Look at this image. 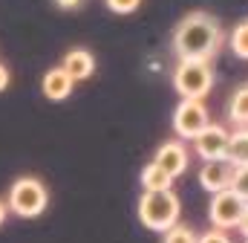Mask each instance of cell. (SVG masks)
Returning a JSON list of instances; mask_svg holds the SVG:
<instances>
[{
    "label": "cell",
    "mask_w": 248,
    "mask_h": 243,
    "mask_svg": "<svg viewBox=\"0 0 248 243\" xmlns=\"http://www.w3.org/2000/svg\"><path fill=\"white\" fill-rule=\"evenodd\" d=\"M222 26L208 12H190L173 29V52L179 61H211L219 52Z\"/></svg>",
    "instance_id": "cell-1"
},
{
    "label": "cell",
    "mask_w": 248,
    "mask_h": 243,
    "mask_svg": "<svg viewBox=\"0 0 248 243\" xmlns=\"http://www.w3.org/2000/svg\"><path fill=\"white\" fill-rule=\"evenodd\" d=\"M179 214H182V203L173 194V188H168V191H144L139 197V220L150 232L165 235L168 229H173L179 223Z\"/></svg>",
    "instance_id": "cell-2"
},
{
    "label": "cell",
    "mask_w": 248,
    "mask_h": 243,
    "mask_svg": "<svg viewBox=\"0 0 248 243\" xmlns=\"http://www.w3.org/2000/svg\"><path fill=\"white\" fill-rule=\"evenodd\" d=\"M6 206L17 217H38L49 206V191H46V185L38 177H20V180L12 182Z\"/></svg>",
    "instance_id": "cell-3"
},
{
    "label": "cell",
    "mask_w": 248,
    "mask_h": 243,
    "mask_svg": "<svg viewBox=\"0 0 248 243\" xmlns=\"http://www.w3.org/2000/svg\"><path fill=\"white\" fill-rule=\"evenodd\" d=\"M173 87L182 99H205L214 87L211 61H179L173 69Z\"/></svg>",
    "instance_id": "cell-4"
},
{
    "label": "cell",
    "mask_w": 248,
    "mask_h": 243,
    "mask_svg": "<svg viewBox=\"0 0 248 243\" xmlns=\"http://www.w3.org/2000/svg\"><path fill=\"white\" fill-rule=\"evenodd\" d=\"M246 206H248V203L243 200V197H237L231 188H225V191H219V194H214V197H211L208 220H211V226H214V229H222V232L237 229V226H240V220H243Z\"/></svg>",
    "instance_id": "cell-5"
},
{
    "label": "cell",
    "mask_w": 248,
    "mask_h": 243,
    "mask_svg": "<svg viewBox=\"0 0 248 243\" xmlns=\"http://www.w3.org/2000/svg\"><path fill=\"white\" fill-rule=\"evenodd\" d=\"M208 124H211L208 107L199 99H182L179 107L173 110V130H176L179 139H190L193 142Z\"/></svg>",
    "instance_id": "cell-6"
},
{
    "label": "cell",
    "mask_w": 248,
    "mask_h": 243,
    "mask_svg": "<svg viewBox=\"0 0 248 243\" xmlns=\"http://www.w3.org/2000/svg\"><path fill=\"white\" fill-rule=\"evenodd\" d=\"M228 139H231V133H228L222 124H208V127L193 139V151H196V156L205 159V162H211V159H225Z\"/></svg>",
    "instance_id": "cell-7"
},
{
    "label": "cell",
    "mask_w": 248,
    "mask_h": 243,
    "mask_svg": "<svg viewBox=\"0 0 248 243\" xmlns=\"http://www.w3.org/2000/svg\"><path fill=\"white\" fill-rule=\"evenodd\" d=\"M153 162H156L165 174H170V177L176 180V177H182V174L187 171L190 156H187V148L182 145V139H170V142L159 145V151H156Z\"/></svg>",
    "instance_id": "cell-8"
},
{
    "label": "cell",
    "mask_w": 248,
    "mask_h": 243,
    "mask_svg": "<svg viewBox=\"0 0 248 243\" xmlns=\"http://www.w3.org/2000/svg\"><path fill=\"white\" fill-rule=\"evenodd\" d=\"M234 165L228 159H211L199 168V185L211 194H219L225 188H231V180H234Z\"/></svg>",
    "instance_id": "cell-9"
},
{
    "label": "cell",
    "mask_w": 248,
    "mask_h": 243,
    "mask_svg": "<svg viewBox=\"0 0 248 243\" xmlns=\"http://www.w3.org/2000/svg\"><path fill=\"white\" fill-rule=\"evenodd\" d=\"M72 90H75V81L66 75L63 67H52V69H46L44 78H41V93H44L49 102H63V99H69Z\"/></svg>",
    "instance_id": "cell-10"
},
{
    "label": "cell",
    "mask_w": 248,
    "mask_h": 243,
    "mask_svg": "<svg viewBox=\"0 0 248 243\" xmlns=\"http://www.w3.org/2000/svg\"><path fill=\"white\" fill-rule=\"evenodd\" d=\"M61 67L66 69V75L78 84V81H87L93 72H95V55L84 47H72L66 55H63Z\"/></svg>",
    "instance_id": "cell-11"
},
{
    "label": "cell",
    "mask_w": 248,
    "mask_h": 243,
    "mask_svg": "<svg viewBox=\"0 0 248 243\" xmlns=\"http://www.w3.org/2000/svg\"><path fill=\"white\" fill-rule=\"evenodd\" d=\"M225 159H228L234 168H246L248 165V127H237V130L231 133Z\"/></svg>",
    "instance_id": "cell-12"
},
{
    "label": "cell",
    "mask_w": 248,
    "mask_h": 243,
    "mask_svg": "<svg viewBox=\"0 0 248 243\" xmlns=\"http://www.w3.org/2000/svg\"><path fill=\"white\" fill-rule=\"evenodd\" d=\"M141 188L144 191H168V188H173V177L165 174L156 162H147L141 168Z\"/></svg>",
    "instance_id": "cell-13"
},
{
    "label": "cell",
    "mask_w": 248,
    "mask_h": 243,
    "mask_svg": "<svg viewBox=\"0 0 248 243\" xmlns=\"http://www.w3.org/2000/svg\"><path fill=\"white\" fill-rule=\"evenodd\" d=\"M228 119L237 122L240 127H248V84L234 90V96L228 99Z\"/></svg>",
    "instance_id": "cell-14"
},
{
    "label": "cell",
    "mask_w": 248,
    "mask_h": 243,
    "mask_svg": "<svg viewBox=\"0 0 248 243\" xmlns=\"http://www.w3.org/2000/svg\"><path fill=\"white\" fill-rule=\"evenodd\" d=\"M162 243H199V235H196L190 226H185V223H176L173 229L165 232Z\"/></svg>",
    "instance_id": "cell-15"
},
{
    "label": "cell",
    "mask_w": 248,
    "mask_h": 243,
    "mask_svg": "<svg viewBox=\"0 0 248 243\" xmlns=\"http://www.w3.org/2000/svg\"><path fill=\"white\" fill-rule=\"evenodd\" d=\"M231 50H234V55L248 58V20L234 26V32H231Z\"/></svg>",
    "instance_id": "cell-16"
},
{
    "label": "cell",
    "mask_w": 248,
    "mask_h": 243,
    "mask_svg": "<svg viewBox=\"0 0 248 243\" xmlns=\"http://www.w3.org/2000/svg\"><path fill=\"white\" fill-rule=\"evenodd\" d=\"M231 191H234L237 197H243V200L248 203V165H246V168H237V171H234Z\"/></svg>",
    "instance_id": "cell-17"
},
{
    "label": "cell",
    "mask_w": 248,
    "mask_h": 243,
    "mask_svg": "<svg viewBox=\"0 0 248 243\" xmlns=\"http://www.w3.org/2000/svg\"><path fill=\"white\" fill-rule=\"evenodd\" d=\"M104 3H107V9L116 12V15H133V12L141 6V0H104Z\"/></svg>",
    "instance_id": "cell-18"
},
{
    "label": "cell",
    "mask_w": 248,
    "mask_h": 243,
    "mask_svg": "<svg viewBox=\"0 0 248 243\" xmlns=\"http://www.w3.org/2000/svg\"><path fill=\"white\" fill-rule=\"evenodd\" d=\"M199 243H231V238L222 229H208L205 235H199Z\"/></svg>",
    "instance_id": "cell-19"
},
{
    "label": "cell",
    "mask_w": 248,
    "mask_h": 243,
    "mask_svg": "<svg viewBox=\"0 0 248 243\" xmlns=\"http://www.w3.org/2000/svg\"><path fill=\"white\" fill-rule=\"evenodd\" d=\"M9 81H12V75H9V67H6V64L0 61V93H3L6 87H9Z\"/></svg>",
    "instance_id": "cell-20"
},
{
    "label": "cell",
    "mask_w": 248,
    "mask_h": 243,
    "mask_svg": "<svg viewBox=\"0 0 248 243\" xmlns=\"http://www.w3.org/2000/svg\"><path fill=\"white\" fill-rule=\"evenodd\" d=\"M81 3H84V0H55V6H58V9H66V12L81 9Z\"/></svg>",
    "instance_id": "cell-21"
},
{
    "label": "cell",
    "mask_w": 248,
    "mask_h": 243,
    "mask_svg": "<svg viewBox=\"0 0 248 243\" xmlns=\"http://www.w3.org/2000/svg\"><path fill=\"white\" fill-rule=\"evenodd\" d=\"M240 232H243V238H248V206H246V211H243V220H240V226H237Z\"/></svg>",
    "instance_id": "cell-22"
},
{
    "label": "cell",
    "mask_w": 248,
    "mask_h": 243,
    "mask_svg": "<svg viewBox=\"0 0 248 243\" xmlns=\"http://www.w3.org/2000/svg\"><path fill=\"white\" fill-rule=\"evenodd\" d=\"M6 217H9V206H6V200H0V226L6 223Z\"/></svg>",
    "instance_id": "cell-23"
},
{
    "label": "cell",
    "mask_w": 248,
    "mask_h": 243,
    "mask_svg": "<svg viewBox=\"0 0 248 243\" xmlns=\"http://www.w3.org/2000/svg\"><path fill=\"white\" fill-rule=\"evenodd\" d=\"M246 243H248V238H246Z\"/></svg>",
    "instance_id": "cell-24"
}]
</instances>
